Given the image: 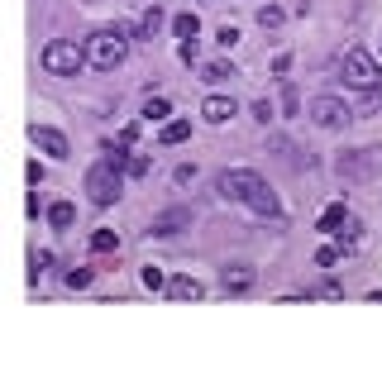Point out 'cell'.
I'll return each instance as SVG.
<instances>
[{"mask_svg": "<svg viewBox=\"0 0 382 382\" xmlns=\"http://www.w3.org/2000/svg\"><path fill=\"white\" fill-rule=\"evenodd\" d=\"M129 38L134 33L125 29V24H105V29H96L91 38H86V63L91 67H100V72H110V67H120L129 58Z\"/></svg>", "mask_w": 382, "mask_h": 382, "instance_id": "obj_1", "label": "cell"}, {"mask_svg": "<svg viewBox=\"0 0 382 382\" xmlns=\"http://www.w3.org/2000/svg\"><path fill=\"white\" fill-rule=\"evenodd\" d=\"M339 77H344V86L373 96L382 86V67L373 63V53H368V48H349V53L339 58Z\"/></svg>", "mask_w": 382, "mask_h": 382, "instance_id": "obj_2", "label": "cell"}, {"mask_svg": "<svg viewBox=\"0 0 382 382\" xmlns=\"http://www.w3.org/2000/svg\"><path fill=\"white\" fill-rule=\"evenodd\" d=\"M120 187H125V167H115L110 158H100L86 172V196H91L96 206H115L120 201Z\"/></svg>", "mask_w": 382, "mask_h": 382, "instance_id": "obj_3", "label": "cell"}, {"mask_svg": "<svg viewBox=\"0 0 382 382\" xmlns=\"http://www.w3.org/2000/svg\"><path fill=\"white\" fill-rule=\"evenodd\" d=\"M81 63H86V48L72 43V38H53V43H43V67L53 72V77H77Z\"/></svg>", "mask_w": 382, "mask_h": 382, "instance_id": "obj_4", "label": "cell"}, {"mask_svg": "<svg viewBox=\"0 0 382 382\" xmlns=\"http://www.w3.org/2000/svg\"><path fill=\"white\" fill-rule=\"evenodd\" d=\"M263 177L249 172V167H229V172L215 177V191H220V201H249V191L258 187Z\"/></svg>", "mask_w": 382, "mask_h": 382, "instance_id": "obj_5", "label": "cell"}, {"mask_svg": "<svg viewBox=\"0 0 382 382\" xmlns=\"http://www.w3.org/2000/svg\"><path fill=\"white\" fill-rule=\"evenodd\" d=\"M306 115H311V120H316L320 129H339L344 125V120H349V105H344V100H339V96H316V100H311V105H306Z\"/></svg>", "mask_w": 382, "mask_h": 382, "instance_id": "obj_6", "label": "cell"}, {"mask_svg": "<svg viewBox=\"0 0 382 382\" xmlns=\"http://www.w3.org/2000/svg\"><path fill=\"white\" fill-rule=\"evenodd\" d=\"M191 206H172V210H158L153 220H148V234L153 239H167V234H177V229H191Z\"/></svg>", "mask_w": 382, "mask_h": 382, "instance_id": "obj_7", "label": "cell"}, {"mask_svg": "<svg viewBox=\"0 0 382 382\" xmlns=\"http://www.w3.org/2000/svg\"><path fill=\"white\" fill-rule=\"evenodd\" d=\"M29 139L43 148L48 158H58V162L72 153V148H67V134H63V129H53V125H29Z\"/></svg>", "mask_w": 382, "mask_h": 382, "instance_id": "obj_8", "label": "cell"}, {"mask_svg": "<svg viewBox=\"0 0 382 382\" xmlns=\"http://www.w3.org/2000/svg\"><path fill=\"white\" fill-rule=\"evenodd\" d=\"M234 115H239V105L229 96H206V100H201V120H206V125H229Z\"/></svg>", "mask_w": 382, "mask_h": 382, "instance_id": "obj_9", "label": "cell"}, {"mask_svg": "<svg viewBox=\"0 0 382 382\" xmlns=\"http://www.w3.org/2000/svg\"><path fill=\"white\" fill-rule=\"evenodd\" d=\"M244 206L254 210V215H282V206H277V196L268 191V182H258V187L249 191V201H244Z\"/></svg>", "mask_w": 382, "mask_h": 382, "instance_id": "obj_10", "label": "cell"}, {"mask_svg": "<svg viewBox=\"0 0 382 382\" xmlns=\"http://www.w3.org/2000/svg\"><path fill=\"white\" fill-rule=\"evenodd\" d=\"M220 286H224V291H234V296H239V291H249V286H254V268H244V263H229V268L220 272Z\"/></svg>", "mask_w": 382, "mask_h": 382, "instance_id": "obj_11", "label": "cell"}, {"mask_svg": "<svg viewBox=\"0 0 382 382\" xmlns=\"http://www.w3.org/2000/svg\"><path fill=\"white\" fill-rule=\"evenodd\" d=\"M167 296H172V301H201L206 286L196 282V277H172V282H167Z\"/></svg>", "mask_w": 382, "mask_h": 382, "instance_id": "obj_12", "label": "cell"}, {"mask_svg": "<svg viewBox=\"0 0 382 382\" xmlns=\"http://www.w3.org/2000/svg\"><path fill=\"white\" fill-rule=\"evenodd\" d=\"M344 220H349V210H344V201H334V206H325V210H320L316 229H320V234H334V229H339Z\"/></svg>", "mask_w": 382, "mask_h": 382, "instance_id": "obj_13", "label": "cell"}, {"mask_svg": "<svg viewBox=\"0 0 382 382\" xmlns=\"http://www.w3.org/2000/svg\"><path fill=\"white\" fill-rule=\"evenodd\" d=\"M72 220H77V206H72V201H53V206H48V224H53V229H72Z\"/></svg>", "mask_w": 382, "mask_h": 382, "instance_id": "obj_14", "label": "cell"}, {"mask_svg": "<svg viewBox=\"0 0 382 382\" xmlns=\"http://www.w3.org/2000/svg\"><path fill=\"white\" fill-rule=\"evenodd\" d=\"M158 139L167 143V148H172V143H187V139H191V120H167Z\"/></svg>", "mask_w": 382, "mask_h": 382, "instance_id": "obj_15", "label": "cell"}, {"mask_svg": "<svg viewBox=\"0 0 382 382\" xmlns=\"http://www.w3.org/2000/svg\"><path fill=\"white\" fill-rule=\"evenodd\" d=\"M358 234H363V224H358V220H353V215H349V220H344V224H339V229H334V244H339V249L349 254L353 244H358Z\"/></svg>", "mask_w": 382, "mask_h": 382, "instance_id": "obj_16", "label": "cell"}, {"mask_svg": "<svg viewBox=\"0 0 382 382\" xmlns=\"http://www.w3.org/2000/svg\"><path fill=\"white\" fill-rule=\"evenodd\" d=\"M167 115H172V105H167L162 96H148V100H143V120H153V125H167Z\"/></svg>", "mask_w": 382, "mask_h": 382, "instance_id": "obj_17", "label": "cell"}, {"mask_svg": "<svg viewBox=\"0 0 382 382\" xmlns=\"http://www.w3.org/2000/svg\"><path fill=\"white\" fill-rule=\"evenodd\" d=\"M172 33L177 38H196V33H201V19L191 15V10L187 15H172Z\"/></svg>", "mask_w": 382, "mask_h": 382, "instance_id": "obj_18", "label": "cell"}, {"mask_svg": "<svg viewBox=\"0 0 382 382\" xmlns=\"http://www.w3.org/2000/svg\"><path fill=\"white\" fill-rule=\"evenodd\" d=\"M229 77H239L234 63H206L201 67V81H210V86H215V81H229Z\"/></svg>", "mask_w": 382, "mask_h": 382, "instance_id": "obj_19", "label": "cell"}, {"mask_svg": "<svg viewBox=\"0 0 382 382\" xmlns=\"http://www.w3.org/2000/svg\"><path fill=\"white\" fill-rule=\"evenodd\" d=\"M120 249V234L115 229H96L91 234V254H115Z\"/></svg>", "mask_w": 382, "mask_h": 382, "instance_id": "obj_20", "label": "cell"}, {"mask_svg": "<svg viewBox=\"0 0 382 382\" xmlns=\"http://www.w3.org/2000/svg\"><path fill=\"white\" fill-rule=\"evenodd\" d=\"M158 29H162V10H158V5H148L143 19H139V38H153Z\"/></svg>", "mask_w": 382, "mask_h": 382, "instance_id": "obj_21", "label": "cell"}, {"mask_svg": "<svg viewBox=\"0 0 382 382\" xmlns=\"http://www.w3.org/2000/svg\"><path fill=\"white\" fill-rule=\"evenodd\" d=\"M339 254H344L339 244H320V249H316V268H334V263H339Z\"/></svg>", "mask_w": 382, "mask_h": 382, "instance_id": "obj_22", "label": "cell"}, {"mask_svg": "<svg viewBox=\"0 0 382 382\" xmlns=\"http://www.w3.org/2000/svg\"><path fill=\"white\" fill-rule=\"evenodd\" d=\"M63 282L72 286V291H81V286L91 282V268H67V272H63Z\"/></svg>", "mask_w": 382, "mask_h": 382, "instance_id": "obj_23", "label": "cell"}, {"mask_svg": "<svg viewBox=\"0 0 382 382\" xmlns=\"http://www.w3.org/2000/svg\"><path fill=\"white\" fill-rule=\"evenodd\" d=\"M282 10H277V5H263V10H258V24H263V29H277V24H282Z\"/></svg>", "mask_w": 382, "mask_h": 382, "instance_id": "obj_24", "label": "cell"}, {"mask_svg": "<svg viewBox=\"0 0 382 382\" xmlns=\"http://www.w3.org/2000/svg\"><path fill=\"white\" fill-rule=\"evenodd\" d=\"M282 110H286V115H296V110H301V96H296V86H291V81L282 86Z\"/></svg>", "mask_w": 382, "mask_h": 382, "instance_id": "obj_25", "label": "cell"}, {"mask_svg": "<svg viewBox=\"0 0 382 382\" xmlns=\"http://www.w3.org/2000/svg\"><path fill=\"white\" fill-rule=\"evenodd\" d=\"M139 277H143V286H148V291H158V286H167V277H162V268H143Z\"/></svg>", "mask_w": 382, "mask_h": 382, "instance_id": "obj_26", "label": "cell"}, {"mask_svg": "<svg viewBox=\"0 0 382 382\" xmlns=\"http://www.w3.org/2000/svg\"><path fill=\"white\" fill-rule=\"evenodd\" d=\"M306 296H344V286H339V282H316Z\"/></svg>", "mask_w": 382, "mask_h": 382, "instance_id": "obj_27", "label": "cell"}, {"mask_svg": "<svg viewBox=\"0 0 382 382\" xmlns=\"http://www.w3.org/2000/svg\"><path fill=\"white\" fill-rule=\"evenodd\" d=\"M215 38H220V48H234V43H239V29H234V24H220V33H215Z\"/></svg>", "mask_w": 382, "mask_h": 382, "instance_id": "obj_28", "label": "cell"}, {"mask_svg": "<svg viewBox=\"0 0 382 382\" xmlns=\"http://www.w3.org/2000/svg\"><path fill=\"white\" fill-rule=\"evenodd\" d=\"M125 172H129V177H148V158H129Z\"/></svg>", "mask_w": 382, "mask_h": 382, "instance_id": "obj_29", "label": "cell"}]
</instances>
